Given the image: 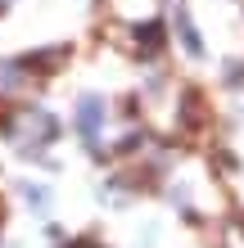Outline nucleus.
Returning <instances> with one entry per match:
<instances>
[{
    "mask_svg": "<svg viewBox=\"0 0 244 248\" xmlns=\"http://www.w3.org/2000/svg\"><path fill=\"white\" fill-rule=\"evenodd\" d=\"M99 122H104V104H99V99H81V108H77V126H81V136H86V140H95Z\"/></svg>",
    "mask_w": 244,
    "mask_h": 248,
    "instance_id": "obj_1",
    "label": "nucleus"
},
{
    "mask_svg": "<svg viewBox=\"0 0 244 248\" xmlns=\"http://www.w3.org/2000/svg\"><path fill=\"white\" fill-rule=\"evenodd\" d=\"M23 194H27V199H32V203H36V208H46V203H50V194H46V189H36V185H27V189H23Z\"/></svg>",
    "mask_w": 244,
    "mask_h": 248,
    "instance_id": "obj_2",
    "label": "nucleus"
},
{
    "mask_svg": "<svg viewBox=\"0 0 244 248\" xmlns=\"http://www.w3.org/2000/svg\"><path fill=\"white\" fill-rule=\"evenodd\" d=\"M68 248H95V244H68Z\"/></svg>",
    "mask_w": 244,
    "mask_h": 248,
    "instance_id": "obj_3",
    "label": "nucleus"
},
{
    "mask_svg": "<svg viewBox=\"0 0 244 248\" xmlns=\"http://www.w3.org/2000/svg\"><path fill=\"white\" fill-rule=\"evenodd\" d=\"M0 118H5V104H0Z\"/></svg>",
    "mask_w": 244,
    "mask_h": 248,
    "instance_id": "obj_4",
    "label": "nucleus"
}]
</instances>
